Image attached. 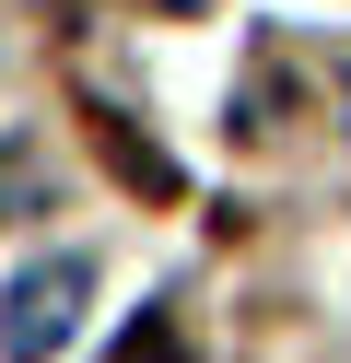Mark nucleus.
<instances>
[{
    "mask_svg": "<svg viewBox=\"0 0 351 363\" xmlns=\"http://www.w3.org/2000/svg\"><path fill=\"white\" fill-rule=\"evenodd\" d=\"M82 293H94V269H82V258H35V269H12V293H0V352H12V363L70 352Z\"/></svg>",
    "mask_w": 351,
    "mask_h": 363,
    "instance_id": "1",
    "label": "nucleus"
},
{
    "mask_svg": "<svg viewBox=\"0 0 351 363\" xmlns=\"http://www.w3.org/2000/svg\"><path fill=\"white\" fill-rule=\"evenodd\" d=\"M23 188H35V141H23V129H0V223L23 211Z\"/></svg>",
    "mask_w": 351,
    "mask_h": 363,
    "instance_id": "2",
    "label": "nucleus"
}]
</instances>
